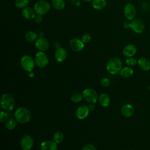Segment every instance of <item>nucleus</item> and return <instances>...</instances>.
I'll return each mask as SVG.
<instances>
[{
    "label": "nucleus",
    "mask_w": 150,
    "mask_h": 150,
    "mask_svg": "<svg viewBox=\"0 0 150 150\" xmlns=\"http://www.w3.org/2000/svg\"><path fill=\"white\" fill-rule=\"evenodd\" d=\"M122 61L119 57H113L107 62L106 69L110 74L116 75L120 73L122 69Z\"/></svg>",
    "instance_id": "obj_1"
},
{
    "label": "nucleus",
    "mask_w": 150,
    "mask_h": 150,
    "mask_svg": "<svg viewBox=\"0 0 150 150\" xmlns=\"http://www.w3.org/2000/svg\"><path fill=\"white\" fill-rule=\"evenodd\" d=\"M15 119L21 124H25L28 122L31 117L29 110L25 107L18 108L15 112Z\"/></svg>",
    "instance_id": "obj_2"
},
{
    "label": "nucleus",
    "mask_w": 150,
    "mask_h": 150,
    "mask_svg": "<svg viewBox=\"0 0 150 150\" xmlns=\"http://www.w3.org/2000/svg\"><path fill=\"white\" fill-rule=\"evenodd\" d=\"M1 105L3 110L11 111L15 106V100L11 94H4L1 97Z\"/></svg>",
    "instance_id": "obj_3"
},
{
    "label": "nucleus",
    "mask_w": 150,
    "mask_h": 150,
    "mask_svg": "<svg viewBox=\"0 0 150 150\" xmlns=\"http://www.w3.org/2000/svg\"><path fill=\"white\" fill-rule=\"evenodd\" d=\"M50 8V5L49 3L45 0H39L34 5V9L36 13L40 15H43L47 13Z\"/></svg>",
    "instance_id": "obj_4"
},
{
    "label": "nucleus",
    "mask_w": 150,
    "mask_h": 150,
    "mask_svg": "<svg viewBox=\"0 0 150 150\" xmlns=\"http://www.w3.org/2000/svg\"><path fill=\"white\" fill-rule=\"evenodd\" d=\"M82 96L83 99L90 104L96 103L98 98L97 92L91 88L85 89L82 93Z\"/></svg>",
    "instance_id": "obj_5"
},
{
    "label": "nucleus",
    "mask_w": 150,
    "mask_h": 150,
    "mask_svg": "<svg viewBox=\"0 0 150 150\" xmlns=\"http://www.w3.org/2000/svg\"><path fill=\"white\" fill-rule=\"evenodd\" d=\"M22 67L27 71H31L35 67V62L33 58L28 55L23 56L21 60Z\"/></svg>",
    "instance_id": "obj_6"
},
{
    "label": "nucleus",
    "mask_w": 150,
    "mask_h": 150,
    "mask_svg": "<svg viewBox=\"0 0 150 150\" xmlns=\"http://www.w3.org/2000/svg\"><path fill=\"white\" fill-rule=\"evenodd\" d=\"M35 62L39 68H43L47 66L49 63V59L47 55L40 51L35 55Z\"/></svg>",
    "instance_id": "obj_7"
},
{
    "label": "nucleus",
    "mask_w": 150,
    "mask_h": 150,
    "mask_svg": "<svg viewBox=\"0 0 150 150\" xmlns=\"http://www.w3.org/2000/svg\"><path fill=\"white\" fill-rule=\"evenodd\" d=\"M130 28L137 33H142L144 30V25L141 20L139 19H134L131 22Z\"/></svg>",
    "instance_id": "obj_8"
},
{
    "label": "nucleus",
    "mask_w": 150,
    "mask_h": 150,
    "mask_svg": "<svg viewBox=\"0 0 150 150\" xmlns=\"http://www.w3.org/2000/svg\"><path fill=\"white\" fill-rule=\"evenodd\" d=\"M20 145L23 150H30L33 145V139L30 135H26L21 139Z\"/></svg>",
    "instance_id": "obj_9"
},
{
    "label": "nucleus",
    "mask_w": 150,
    "mask_h": 150,
    "mask_svg": "<svg viewBox=\"0 0 150 150\" xmlns=\"http://www.w3.org/2000/svg\"><path fill=\"white\" fill-rule=\"evenodd\" d=\"M136 15V9L134 5L131 3L127 4L124 7V16L126 19L132 21Z\"/></svg>",
    "instance_id": "obj_10"
},
{
    "label": "nucleus",
    "mask_w": 150,
    "mask_h": 150,
    "mask_svg": "<svg viewBox=\"0 0 150 150\" xmlns=\"http://www.w3.org/2000/svg\"><path fill=\"white\" fill-rule=\"evenodd\" d=\"M69 46L70 48L75 52H80L84 47V42L78 38H73L71 39L69 42Z\"/></svg>",
    "instance_id": "obj_11"
},
{
    "label": "nucleus",
    "mask_w": 150,
    "mask_h": 150,
    "mask_svg": "<svg viewBox=\"0 0 150 150\" xmlns=\"http://www.w3.org/2000/svg\"><path fill=\"white\" fill-rule=\"evenodd\" d=\"M35 46L40 51L47 50L49 47L48 40L43 38H39L35 41Z\"/></svg>",
    "instance_id": "obj_12"
},
{
    "label": "nucleus",
    "mask_w": 150,
    "mask_h": 150,
    "mask_svg": "<svg viewBox=\"0 0 150 150\" xmlns=\"http://www.w3.org/2000/svg\"><path fill=\"white\" fill-rule=\"evenodd\" d=\"M88 107L86 105H81L79 106L76 111V115L77 118L80 120H83L86 118L89 112Z\"/></svg>",
    "instance_id": "obj_13"
},
{
    "label": "nucleus",
    "mask_w": 150,
    "mask_h": 150,
    "mask_svg": "<svg viewBox=\"0 0 150 150\" xmlns=\"http://www.w3.org/2000/svg\"><path fill=\"white\" fill-rule=\"evenodd\" d=\"M67 57V52L63 47L57 48L54 53V58L58 62H64Z\"/></svg>",
    "instance_id": "obj_14"
},
{
    "label": "nucleus",
    "mask_w": 150,
    "mask_h": 150,
    "mask_svg": "<svg viewBox=\"0 0 150 150\" xmlns=\"http://www.w3.org/2000/svg\"><path fill=\"white\" fill-rule=\"evenodd\" d=\"M137 52V47L133 44H129L126 45L123 50L122 54L124 56L127 57H130L133 56Z\"/></svg>",
    "instance_id": "obj_15"
},
{
    "label": "nucleus",
    "mask_w": 150,
    "mask_h": 150,
    "mask_svg": "<svg viewBox=\"0 0 150 150\" xmlns=\"http://www.w3.org/2000/svg\"><path fill=\"white\" fill-rule=\"evenodd\" d=\"M41 150H57V143L51 140H46L42 142Z\"/></svg>",
    "instance_id": "obj_16"
},
{
    "label": "nucleus",
    "mask_w": 150,
    "mask_h": 150,
    "mask_svg": "<svg viewBox=\"0 0 150 150\" xmlns=\"http://www.w3.org/2000/svg\"><path fill=\"white\" fill-rule=\"evenodd\" d=\"M121 112L124 117L127 118L130 117L132 116L134 113V108L131 104H124L121 109Z\"/></svg>",
    "instance_id": "obj_17"
},
{
    "label": "nucleus",
    "mask_w": 150,
    "mask_h": 150,
    "mask_svg": "<svg viewBox=\"0 0 150 150\" xmlns=\"http://www.w3.org/2000/svg\"><path fill=\"white\" fill-rule=\"evenodd\" d=\"M36 12L31 7H26L22 11V15L26 19H33L36 16Z\"/></svg>",
    "instance_id": "obj_18"
},
{
    "label": "nucleus",
    "mask_w": 150,
    "mask_h": 150,
    "mask_svg": "<svg viewBox=\"0 0 150 150\" xmlns=\"http://www.w3.org/2000/svg\"><path fill=\"white\" fill-rule=\"evenodd\" d=\"M137 64L139 67L143 71H148L150 69V62L145 57H139L138 60Z\"/></svg>",
    "instance_id": "obj_19"
},
{
    "label": "nucleus",
    "mask_w": 150,
    "mask_h": 150,
    "mask_svg": "<svg viewBox=\"0 0 150 150\" xmlns=\"http://www.w3.org/2000/svg\"><path fill=\"white\" fill-rule=\"evenodd\" d=\"M99 104L103 107H107L110 103V98L109 96L105 93H103L98 97Z\"/></svg>",
    "instance_id": "obj_20"
},
{
    "label": "nucleus",
    "mask_w": 150,
    "mask_h": 150,
    "mask_svg": "<svg viewBox=\"0 0 150 150\" xmlns=\"http://www.w3.org/2000/svg\"><path fill=\"white\" fill-rule=\"evenodd\" d=\"M106 4V0H92V6L97 10L103 9Z\"/></svg>",
    "instance_id": "obj_21"
},
{
    "label": "nucleus",
    "mask_w": 150,
    "mask_h": 150,
    "mask_svg": "<svg viewBox=\"0 0 150 150\" xmlns=\"http://www.w3.org/2000/svg\"><path fill=\"white\" fill-rule=\"evenodd\" d=\"M133 70L130 67H125L121 69L120 74L124 78L130 77L133 74Z\"/></svg>",
    "instance_id": "obj_22"
},
{
    "label": "nucleus",
    "mask_w": 150,
    "mask_h": 150,
    "mask_svg": "<svg viewBox=\"0 0 150 150\" xmlns=\"http://www.w3.org/2000/svg\"><path fill=\"white\" fill-rule=\"evenodd\" d=\"M52 4L53 8L58 11H61L65 7V2L64 0H52Z\"/></svg>",
    "instance_id": "obj_23"
},
{
    "label": "nucleus",
    "mask_w": 150,
    "mask_h": 150,
    "mask_svg": "<svg viewBox=\"0 0 150 150\" xmlns=\"http://www.w3.org/2000/svg\"><path fill=\"white\" fill-rule=\"evenodd\" d=\"M37 36L38 35L35 32L33 31H29L26 33L25 37L27 41L29 42H33L35 40H36V39H38Z\"/></svg>",
    "instance_id": "obj_24"
},
{
    "label": "nucleus",
    "mask_w": 150,
    "mask_h": 150,
    "mask_svg": "<svg viewBox=\"0 0 150 150\" xmlns=\"http://www.w3.org/2000/svg\"><path fill=\"white\" fill-rule=\"evenodd\" d=\"M16 120L13 118H10L5 123V126L8 129L11 130L15 128L16 126Z\"/></svg>",
    "instance_id": "obj_25"
},
{
    "label": "nucleus",
    "mask_w": 150,
    "mask_h": 150,
    "mask_svg": "<svg viewBox=\"0 0 150 150\" xmlns=\"http://www.w3.org/2000/svg\"><path fill=\"white\" fill-rule=\"evenodd\" d=\"M29 0H15V5L18 8H25L29 4Z\"/></svg>",
    "instance_id": "obj_26"
},
{
    "label": "nucleus",
    "mask_w": 150,
    "mask_h": 150,
    "mask_svg": "<svg viewBox=\"0 0 150 150\" xmlns=\"http://www.w3.org/2000/svg\"><path fill=\"white\" fill-rule=\"evenodd\" d=\"M64 138V135L62 132L57 131L53 135V139L54 141L56 142L57 144L60 143Z\"/></svg>",
    "instance_id": "obj_27"
},
{
    "label": "nucleus",
    "mask_w": 150,
    "mask_h": 150,
    "mask_svg": "<svg viewBox=\"0 0 150 150\" xmlns=\"http://www.w3.org/2000/svg\"><path fill=\"white\" fill-rule=\"evenodd\" d=\"M82 98H83V96H82V94L81 95L79 93H74V94H73L71 96V98H70L71 101L74 103H77L81 101Z\"/></svg>",
    "instance_id": "obj_28"
},
{
    "label": "nucleus",
    "mask_w": 150,
    "mask_h": 150,
    "mask_svg": "<svg viewBox=\"0 0 150 150\" xmlns=\"http://www.w3.org/2000/svg\"><path fill=\"white\" fill-rule=\"evenodd\" d=\"M137 62H138V60H137L135 58L132 57H128V59L125 61L127 65L129 67H131L136 65L137 64Z\"/></svg>",
    "instance_id": "obj_29"
},
{
    "label": "nucleus",
    "mask_w": 150,
    "mask_h": 150,
    "mask_svg": "<svg viewBox=\"0 0 150 150\" xmlns=\"http://www.w3.org/2000/svg\"><path fill=\"white\" fill-rule=\"evenodd\" d=\"M8 117V113L6 112L5 111H2L1 112V114H0V122H3L7 120Z\"/></svg>",
    "instance_id": "obj_30"
},
{
    "label": "nucleus",
    "mask_w": 150,
    "mask_h": 150,
    "mask_svg": "<svg viewBox=\"0 0 150 150\" xmlns=\"http://www.w3.org/2000/svg\"><path fill=\"white\" fill-rule=\"evenodd\" d=\"M81 150H97L96 146L92 144H86Z\"/></svg>",
    "instance_id": "obj_31"
},
{
    "label": "nucleus",
    "mask_w": 150,
    "mask_h": 150,
    "mask_svg": "<svg viewBox=\"0 0 150 150\" xmlns=\"http://www.w3.org/2000/svg\"><path fill=\"white\" fill-rule=\"evenodd\" d=\"M91 39V36L88 34V33H86L84 35H83L82 38H81V40L84 42V43H88L90 42Z\"/></svg>",
    "instance_id": "obj_32"
},
{
    "label": "nucleus",
    "mask_w": 150,
    "mask_h": 150,
    "mask_svg": "<svg viewBox=\"0 0 150 150\" xmlns=\"http://www.w3.org/2000/svg\"><path fill=\"white\" fill-rule=\"evenodd\" d=\"M101 84L102 86H103V87H107V86H108L110 85V81L107 78H104V79H103L101 80Z\"/></svg>",
    "instance_id": "obj_33"
},
{
    "label": "nucleus",
    "mask_w": 150,
    "mask_h": 150,
    "mask_svg": "<svg viewBox=\"0 0 150 150\" xmlns=\"http://www.w3.org/2000/svg\"><path fill=\"white\" fill-rule=\"evenodd\" d=\"M34 19H35V21L37 23H40L42 21V19H43V18H42V15H38V14L35 16V17L34 18Z\"/></svg>",
    "instance_id": "obj_34"
},
{
    "label": "nucleus",
    "mask_w": 150,
    "mask_h": 150,
    "mask_svg": "<svg viewBox=\"0 0 150 150\" xmlns=\"http://www.w3.org/2000/svg\"><path fill=\"white\" fill-rule=\"evenodd\" d=\"M130 25H131V22H129L128 21H126V22H124V23H123V26L125 28H128L129 27H130Z\"/></svg>",
    "instance_id": "obj_35"
},
{
    "label": "nucleus",
    "mask_w": 150,
    "mask_h": 150,
    "mask_svg": "<svg viewBox=\"0 0 150 150\" xmlns=\"http://www.w3.org/2000/svg\"><path fill=\"white\" fill-rule=\"evenodd\" d=\"M88 107V109L90 111H93L95 110V105L93 104H90Z\"/></svg>",
    "instance_id": "obj_36"
},
{
    "label": "nucleus",
    "mask_w": 150,
    "mask_h": 150,
    "mask_svg": "<svg viewBox=\"0 0 150 150\" xmlns=\"http://www.w3.org/2000/svg\"><path fill=\"white\" fill-rule=\"evenodd\" d=\"M28 76H29L30 77H33V76H34V74H33L32 72L30 71V73H29V74H28Z\"/></svg>",
    "instance_id": "obj_37"
},
{
    "label": "nucleus",
    "mask_w": 150,
    "mask_h": 150,
    "mask_svg": "<svg viewBox=\"0 0 150 150\" xmlns=\"http://www.w3.org/2000/svg\"><path fill=\"white\" fill-rule=\"evenodd\" d=\"M83 1H84V2H90V1H91V0H83Z\"/></svg>",
    "instance_id": "obj_38"
},
{
    "label": "nucleus",
    "mask_w": 150,
    "mask_h": 150,
    "mask_svg": "<svg viewBox=\"0 0 150 150\" xmlns=\"http://www.w3.org/2000/svg\"><path fill=\"white\" fill-rule=\"evenodd\" d=\"M149 89H150V86H149Z\"/></svg>",
    "instance_id": "obj_39"
},
{
    "label": "nucleus",
    "mask_w": 150,
    "mask_h": 150,
    "mask_svg": "<svg viewBox=\"0 0 150 150\" xmlns=\"http://www.w3.org/2000/svg\"><path fill=\"white\" fill-rule=\"evenodd\" d=\"M131 150H132V149H131Z\"/></svg>",
    "instance_id": "obj_40"
}]
</instances>
